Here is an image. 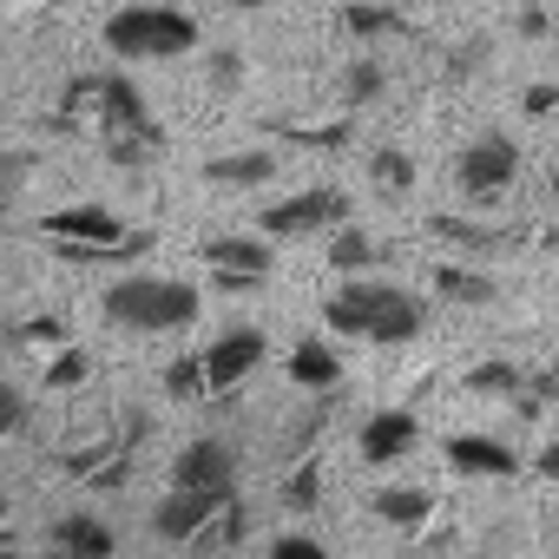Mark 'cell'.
<instances>
[{"mask_svg": "<svg viewBox=\"0 0 559 559\" xmlns=\"http://www.w3.org/2000/svg\"><path fill=\"white\" fill-rule=\"evenodd\" d=\"M60 126H93L106 165H145L165 145V126L152 112V99L126 80V73H80L60 93Z\"/></svg>", "mask_w": 559, "mask_h": 559, "instance_id": "1", "label": "cell"}, {"mask_svg": "<svg viewBox=\"0 0 559 559\" xmlns=\"http://www.w3.org/2000/svg\"><path fill=\"white\" fill-rule=\"evenodd\" d=\"M323 323L336 336H356V343H415L428 330V304L402 284H382V276H343V290L323 297Z\"/></svg>", "mask_w": 559, "mask_h": 559, "instance_id": "2", "label": "cell"}, {"mask_svg": "<svg viewBox=\"0 0 559 559\" xmlns=\"http://www.w3.org/2000/svg\"><path fill=\"white\" fill-rule=\"evenodd\" d=\"M40 237L60 250V263H112L152 250V230H126L112 204H60L40 217Z\"/></svg>", "mask_w": 559, "mask_h": 559, "instance_id": "3", "label": "cell"}, {"mask_svg": "<svg viewBox=\"0 0 559 559\" xmlns=\"http://www.w3.org/2000/svg\"><path fill=\"white\" fill-rule=\"evenodd\" d=\"M99 310H106V323H119L132 336H165V330L198 323V290L178 284V276H119L99 297Z\"/></svg>", "mask_w": 559, "mask_h": 559, "instance_id": "4", "label": "cell"}, {"mask_svg": "<svg viewBox=\"0 0 559 559\" xmlns=\"http://www.w3.org/2000/svg\"><path fill=\"white\" fill-rule=\"evenodd\" d=\"M106 47L119 60H185V53H198V21L178 14V8H145V0H132V8H119L106 21Z\"/></svg>", "mask_w": 559, "mask_h": 559, "instance_id": "5", "label": "cell"}, {"mask_svg": "<svg viewBox=\"0 0 559 559\" xmlns=\"http://www.w3.org/2000/svg\"><path fill=\"white\" fill-rule=\"evenodd\" d=\"M454 185H461L474 204L507 198V191L520 185V145H513L507 132H480V139H467L461 158H454Z\"/></svg>", "mask_w": 559, "mask_h": 559, "instance_id": "6", "label": "cell"}, {"mask_svg": "<svg viewBox=\"0 0 559 559\" xmlns=\"http://www.w3.org/2000/svg\"><path fill=\"white\" fill-rule=\"evenodd\" d=\"M263 237H317V230H343L349 224V198L336 185H310V191H290L276 198L270 211H257Z\"/></svg>", "mask_w": 559, "mask_h": 559, "instance_id": "7", "label": "cell"}, {"mask_svg": "<svg viewBox=\"0 0 559 559\" xmlns=\"http://www.w3.org/2000/svg\"><path fill=\"white\" fill-rule=\"evenodd\" d=\"M171 487H185V493H217V500H230V493H237V454H230V441L204 435V441L178 448V461H171Z\"/></svg>", "mask_w": 559, "mask_h": 559, "instance_id": "8", "label": "cell"}, {"mask_svg": "<svg viewBox=\"0 0 559 559\" xmlns=\"http://www.w3.org/2000/svg\"><path fill=\"white\" fill-rule=\"evenodd\" d=\"M204 263L217 270L224 290H257L263 276L276 270V250H270V237H211L204 243Z\"/></svg>", "mask_w": 559, "mask_h": 559, "instance_id": "9", "label": "cell"}, {"mask_svg": "<svg viewBox=\"0 0 559 559\" xmlns=\"http://www.w3.org/2000/svg\"><path fill=\"white\" fill-rule=\"evenodd\" d=\"M230 500H237V493H230ZM217 507H224L217 493H185V487H165V500L152 507V533H158L165 546H191V539L217 520Z\"/></svg>", "mask_w": 559, "mask_h": 559, "instance_id": "10", "label": "cell"}, {"mask_svg": "<svg viewBox=\"0 0 559 559\" xmlns=\"http://www.w3.org/2000/svg\"><path fill=\"white\" fill-rule=\"evenodd\" d=\"M263 356H270V343H263V330H224L211 349H204V376H211V395H224V389H237L250 369H263Z\"/></svg>", "mask_w": 559, "mask_h": 559, "instance_id": "11", "label": "cell"}, {"mask_svg": "<svg viewBox=\"0 0 559 559\" xmlns=\"http://www.w3.org/2000/svg\"><path fill=\"white\" fill-rule=\"evenodd\" d=\"M119 539L99 513H60L47 526V559H112Z\"/></svg>", "mask_w": 559, "mask_h": 559, "instance_id": "12", "label": "cell"}, {"mask_svg": "<svg viewBox=\"0 0 559 559\" xmlns=\"http://www.w3.org/2000/svg\"><path fill=\"white\" fill-rule=\"evenodd\" d=\"M356 448H362V461L389 467V461H402V454H415V448H421V421H415L408 408H382V415H369V421H362Z\"/></svg>", "mask_w": 559, "mask_h": 559, "instance_id": "13", "label": "cell"}, {"mask_svg": "<svg viewBox=\"0 0 559 559\" xmlns=\"http://www.w3.org/2000/svg\"><path fill=\"white\" fill-rule=\"evenodd\" d=\"M448 467L467 474V480H507V474H520V454L507 441H493V435H454L448 441Z\"/></svg>", "mask_w": 559, "mask_h": 559, "instance_id": "14", "label": "cell"}, {"mask_svg": "<svg viewBox=\"0 0 559 559\" xmlns=\"http://www.w3.org/2000/svg\"><path fill=\"white\" fill-rule=\"evenodd\" d=\"M204 178L211 185H230V191L270 185L276 178V152H217V158H204Z\"/></svg>", "mask_w": 559, "mask_h": 559, "instance_id": "15", "label": "cell"}, {"mask_svg": "<svg viewBox=\"0 0 559 559\" xmlns=\"http://www.w3.org/2000/svg\"><path fill=\"white\" fill-rule=\"evenodd\" d=\"M435 297L480 310V304H493V297H500V284H493L487 270H474V263H435Z\"/></svg>", "mask_w": 559, "mask_h": 559, "instance_id": "16", "label": "cell"}, {"mask_svg": "<svg viewBox=\"0 0 559 559\" xmlns=\"http://www.w3.org/2000/svg\"><path fill=\"white\" fill-rule=\"evenodd\" d=\"M428 230H435L441 243L467 250V257H493V250H507V243H513L507 230H493V224H474V217H448V211H435V217H428Z\"/></svg>", "mask_w": 559, "mask_h": 559, "instance_id": "17", "label": "cell"}, {"mask_svg": "<svg viewBox=\"0 0 559 559\" xmlns=\"http://www.w3.org/2000/svg\"><path fill=\"white\" fill-rule=\"evenodd\" d=\"M290 382L323 395V389H336V382H343V356H336L323 336H310V343H297V349H290Z\"/></svg>", "mask_w": 559, "mask_h": 559, "instance_id": "18", "label": "cell"}, {"mask_svg": "<svg viewBox=\"0 0 559 559\" xmlns=\"http://www.w3.org/2000/svg\"><path fill=\"white\" fill-rule=\"evenodd\" d=\"M376 520H389V526H402V533H415V526H428L435 520V493L428 487H376Z\"/></svg>", "mask_w": 559, "mask_h": 559, "instance_id": "19", "label": "cell"}, {"mask_svg": "<svg viewBox=\"0 0 559 559\" xmlns=\"http://www.w3.org/2000/svg\"><path fill=\"white\" fill-rule=\"evenodd\" d=\"M382 263V243L362 230V224H343L336 237H330V270H343V276H369Z\"/></svg>", "mask_w": 559, "mask_h": 559, "instance_id": "20", "label": "cell"}, {"mask_svg": "<svg viewBox=\"0 0 559 559\" xmlns=\"http://www.w3.org/2000/svg\"><path fill=\"white\" fill-rule=\"evenodd\" d=\"M243 533H250V513H243V500H224L217 507V520L191 539V552H204V559H217V552H230V546H243Z\"/></svg>", "mask_w": 559, "mask_h": 559, "instance_id": "21", "label": "cell"}, {"mask_svg": "<svg viewBox=\"0 0 559 559\" xmlns=\"http://www.w3.org/2000/svg\"><path fill=\"white\" fill-rule=\"evenodd\" d=\"M382 86H389V67H382L376 53H356V60H349V73H343V106L356 112V106L382 99Z\"/></svg>", "mask_w": 559, "mask_h": 559, "instance_id": "22", "label": "cell"}, {"mask_svg": "<svg viewBox=\"0 0 559 559\" xmlns=\"http://www.w3.org/2000/svg\"><path fill=\"white\" fill-rule=\"evenodd\" d=\"M343 27H349L356 40H389V34H402V14L382 8V0H349V8H343Z\"/></svg>", "mask_w": 559, "mask_h": 559, "instance_id": "23", "label": "cell"}, {"mask_svg": "<svg viewBox=\"0 0 559 559\" xmlns=\"http://www.w3.org/2000/svg\"><path fill=\"white\" fill-rule=\"evenodd\" d=\"M461 389H467V395H520V389H526V369H513V362L493 356V362H474Z\"/></svg>", "mask_w": 559, "mask_h": 559, "instance_id": "24", "label": "cell"}, {"mask_svg": "<svg viewBox=\"0 0 559 559\" xmlns=\"http://www.w3.org/2000/svg\"><path fill=\"white\" fill-rule=\"evenodd\" d=\"M369 178H376V191H408L415 185V158L402 145H376L369 152Z\"/></svg>", "mask_w": 559, "mask_h": 559, "instance_id": "25", "label": "cell"}, {"mask_svg": "<svg viewBox=\"0 0 559 559\" xmlns=\"http://www.w3.org/2000/svg\"><path fill=\"white\" fill-rule=\"evenodd\" d=\"M165 395H171V402H198V395H211L204 356H178V362H165Z\"/></svg>", "mask_w": 559, "mask_h": 559, "instance_id": "26", "label": "cell"}, {"mask_svg": "<svg viewBox=\"0 0 559 559\" xmlns=\"http://www.w3.org/2000/svg\"><path fill=\"white\" fill-rule=\"evenodd\" d=\"M317 500H323V467L304 461V467L284 480V507H290V513H317Z\"/></svg>", "mask_w": 559, "mask_h": 559, "instance_id": "27", "label": "cell"}, {"mask_svg": "<svg viewBox=\"0 0 559 559\" xmlns=\"http://www.w3.org/2000/svg\"><path fill=\"white\" fill-rule=\"evenodd\" d=\"M8 343L14 349H67V323L60 317H34V323H14Z\"/></svg>", "mask_w": 559, "mask_h": 559, "instance_id": "28", "label": "cell"}, {"mask_svg": "<svg viewBox=\"0 0 559 559\" xmlns=\"http://www.w3.org/2000/svg\"><path fill=\"white\" fill-rule=\"evenodd\" d=\"M86 369H93V362H86V349H73V343H67V349L53 356V369H47V389H80V382H86Z\"/></svg>", "mask_w": 559, "mask_h": 559, "instance_id": "29", "label": "cell"}, {"mask_svg": "<svg viewBox=\"0 0 559 559\" xmlns=\"http://www.w3.org/2000/svg\"><path fill=\"white\" fill-rule=\"evenodd\" d=\"M21 421H27V395H21V389H14L8 376H0V441H8V435H14Z\"/></svg>", "mask_w": 559, "mask_h": 559, "instance_id": "30", "label": "cell"}, {"mask_svg": "<svg viewBox=\"0 0 559 559\" xmlns=\"http://www.w3.org/2000/svg\"><path fill=\"white\" fill-rule=\"evenodd\" d=\"M270 559H330V552L310 533H284V539H270Z\"/></svg>", "mask_w": 559, "mask_h": 559, "instance_id": "31", "label": "cell"}, {"mask_svg": "<svg viewBox=\"0 0 559 559\" xmlns=\"http://www.w3.org/2000/svg\"><path fill=\"white\" fill-rule=\"evenodd\" d=\"M237 80H243V60H237L230 47H224V53H211V86H237Z\"/></svg>", "mask_w": 559, "mask_h": 559, "instance_id": "32", "label": "cell"}, {"mask_svg": "<svg viewBox=\"0 0 559 559\" xmlns=\"http://www.w3.org/2000/svg\"><path fill=\"white\" fill-rule=\"evenodd\" d=\"M526 112H533V119L559 112V86H526Z\"/></svg>", "mask_w": 559, "mask_h": 559, "instance_id": "33", "label": "cell"}, {"mask_svg": "<svg viewBox=\"0 0 559 559\" xmlns=\"http://www.w3.org/2000/svg\"><path fill=\"white\" fill-rule=\"evenodd\" d=\"M533 474H539V480H559V435H552V441L539 448V461H533Z\"/></svg>", "mask_w": 559, "mask_h": 559, "instance_id": "34", "label": "cell"}, {"mask_svg": "<svg viewBox=\"0 0 559 559\" xmlns=\"http://www.w3.org/2000/svg\"><path fill=\"white\" fill-rule=\"evenodd\" d=\"M224 8H237V14H250V8H263V0H224Z\"/></svg>", "mask_w": 559, "mask_h": 559, "instance_id": "35", "label": "cell"}, {"mask_svg": "<svg viewBox=\"0 0 559 559\" xmlns=\"http://www.w3.org/2000/svg\"><path fill=\"white\" fill-rule=\"evenodd\" d=\"M0 559H21V552H14V546H0Z\"/></svg>", "mask_w": 559, "mask_h": 559, "instance_id": "36", "label": "cell"}, {"mask_svg": "<svg viewBox=\"0 0 559 559\" xmlns=\"http://www.w3.org/2000/svg\"><path fill=\"white\" fill-rule=\"evenodd\" d=\"M0 520H8V493H0Z\"/></svg>", "mask_w": 559, "mask_h": 559, "instance_id": "37", "label": "cell"}, {"mask_svg": "<svg viewBox=\"0 0 559 559\" xmlns=\"http://www.w3.org/2000/svg\"><path fill=\"white\" fill-rule=\"evenodd\" d=\"M480 559H500V552H480Z\"/></svg>", "mask_w": 559, "mask_h": 559, "instance_id": "38", "label": "cell"}, {"mask_svg": "<svg viewBox=\"0 0 559 559\" xmlns=\"http://www.w3.org/2000/svg\"><path fill=\"white\" fill-rule=\"evenodd\" d=\"M552 559H559V552H552Z\"/></svg>", "mask_w": 559, "mask_h": 559, "instance_id": "39", "label": "cell"}]
</instances>
